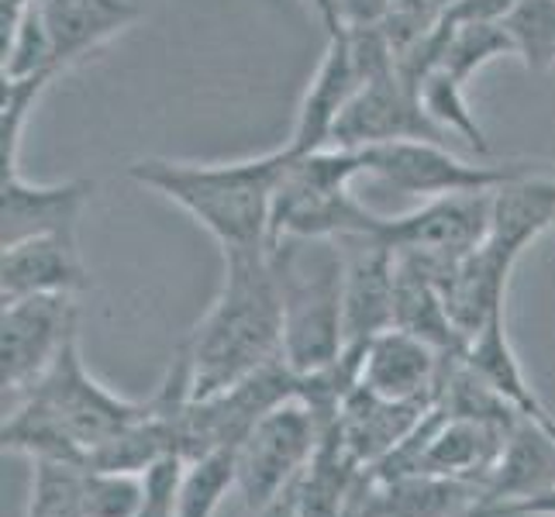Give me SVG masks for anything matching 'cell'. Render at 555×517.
Returning a JSON list of instances; mask_svg holds the SVG:
<instances>
[{"instance_id":"12","label":"cell","mask_w":555,"mask_h":517,"mask_svg":"<svg viewBox=\"0 0 555 517\" xmlns=\"http://www.w3.org/2000/svg\"><path fill=\"white\" fill-rule=\"evenodd\" d=\"M346 248V356L397 328V256L376 235L341 238Z\"/></svg>"},{"instance_id":"8","label":"cell","mask_w":555,"mask_h":517,"mask_svg":"<svg viewBox=\"0 0 555 517\" xmlns=\"http://www.w3.org/2000/svg\"><path fill=\"white\" fill-rule=\"evenodd\" d=\"M76 335V297L38 294L4 303L0 314V387L4 408L22 400L49 373L63 345Z\"/></svg>"},{"instance_id":"7","label":"cell","mask_w":555,"mask_h":517,"mask_svg":"<svg viewBox=\"0 0 555 517\" xmlns=\"http://www.w3.org/2000/svg\"><path fill=\"white\" fill-rule=\"evenodd\" d=\"M362 180L390 186L393 194L438 201L455 194H483L507 183L525 163H466L446 142H383L356 148Z\"/></svg>"},{"instance_id":"31","label":"cell","mask_w":555,"mask_h":517,"mask_svg":"<svg viewBox=\"0 0 555 517\" xmlns=\"http://www.w3.org/2000/svg\"><path fill=\"white\" fill-rule=\"evenodd\" d=\"M463 517H496V507H476V510H469Z\"/></svg>"},{"instance_id":"22","label":"cell","mask_w":555,"mask_h":517,"mask_svg":"<svg viewBox=\"0 0 555 517\" xmlns=\"http://www.w3.org/2000/svg\"><path fill=\"white\" fill-rule=\"evenodd\" d=\"M393 256H397V328L435 345L449 359L463 356L466 338L452 324L431 270L414 256H400V253Z\"/></svg>"},{"instance_id":"20","label":"cell","mask_w":555,"mask_h":517,"mask_svg":"<svg viewBox=\"0 0 555 517\" xmlns=\"http://www.w3.org/2000/svg\"><path fill=\"white\" fill-rule=\"evenodd\" d=\"M31 4L49 31L60 73L104 49L142 14V8L125 0H31Z\"/></svg>"},{"instance_id":"21","label":"cell","mask_w":555,"mask_h":517,"mask_svg":"<svg viewBox=\"0 0 555 517\" xmlns=\"http://www.w3.org/2000/svg\"><path fill=\"white\" fill-rule=\"evenodd\" d=\"M555 487V438L542 425V417H518L507 445L487 476V501L496 507V517L507 504Z\"/></svg>"},{"instance_id":"28","label":"cell","mask_w":555,"mask_h":517,"mask_svg":"<svg viewBox=\"0 0 555 517\" xmlns=\"http://www.w3.org/2000/svg\"><path fill=\"white\" fill-rule=\"evenodd\" d=\"M25 517H83V466L55 458L35 463Z\"/></svg>"},{"instance_id":"9","label":"cell","mask_w":555,"mask_h":517,"mask_svg":"<svg viewBox=\"0 0 555 517\" xmlns=\"http://www.w3.org/2000/svg\"><path fill=\"white\" fill-rule=\"evenodd\" d=\"M490 210L493 190L438 197L400 218H383L376 238H383L400 256H414L428 266H449L487 242Z\"/></svg>"},{"instance_id":"2","label":"cell","mask_w":555,"mask_h":517,"mask_svg":"<svg viewBox=\"0 0 555 517\" xmlns=\"http://www.w3.org/2000/svg\"><path fill=\"white\" fill-rule=\"evenodd\" d=\"M183 352L194 400L215 397L283 359V303L270 245L224 253L221 290Z\"/></svg>"},{"instance_id":"27","label":"cell","mask_w":555,"mask_h":517,"mask_svg":"<svg viewBox=\"0 0 555 517\" xmlns=\"http://www.w3.org/2000/svg\"><path fill=\"white\" fill-rule=\"evenodd\" d=\"M149 510V476L83 466V517H142Z\"/></svg>"},{"instance_id":"24","label":"cell","mask_w":555,"mask_h":517,"mask_svg":"<svg viewBox=\"0 0 555 517\" xmlns=\"http://www.w3.org/2000/svg\"><path fill=\"white\" fill-rule=\"evenodd\" d=\"M417 98L425 104L428 118L446 131V135L463 139L469 148H476L480 156H490V142L483 135L480 121H476V111L466 101V83L455 80L452 73L431 66L417 83Z\"/></svg>"},{"instance_id":"19","label":"cell","mask_w":555,"mask_h":517,"mask_svg":"<svg viewBox=\"0 0 555 517\" xmlns=\"http://www.w3.org/2000/svg\"><path fill=\"white\" fill-rule=\"evenodd\" d=\"M431 408L435 404H390L352 383V390L341 397L338 414L332 417V428L356 463L373 469L425 421Z\"/></svg>"},{"instance_id":"25","label":"cell","mask_w":555,"mask_h":517,"mask_svg":"<svg viewBox=\"0 0 555 517\" xmlns=\"http://www.w3.org/2000/svg\"><path fill=\"white\" fill-rule=\"evenodd\" d=\"M235 480V449H218L186 463L177 487L173 517H215Z\"/></svg>"},{"instance_id":"10","label":"cell","mask_w":555,"mask_h":517,"mask_svg":"<svg viewBox=\"0 0 555 517\" xmlns=\"http://www.w3.org/2000/svg\"><path fill=\"white\" fill-rule=\"evenodd\" d=\"M411 139L449 145V135L428 118L417 90L397 69L362 83L335 128L338 148H370L383 142H411Z\"/></svg>"},{"instance_id":"15","label":"cell","mask_w":555,"mask_h":517,"mask_svg":"<svg viewBox=\"0 0 555 517\" xmlns=\"http://www.w3.org/2000/svg\"><path fill=\"white\" fill-rule=\"evenodd\" d=\"M366 83L356 66V55L349 46L346 31H332L328 35V49H324L321 63L311 76L308 90L297 104V121L291 131V142L286 148L294 156H311V152L332 148L335 145V128L341 121V114L349 111L352 98L359 87Z\"/></svg>"},{"instance_id":"17","label":"cell","mask_w":555,"mask_h":517,"mask_svg":"<svg viewBox=\"0 0 555 517\" xmlns=\"http://www.w3.org/2000/svg\"><path fill=\"white\" fill-rule=\"evenodd\" d=\"M87 290L90 276L80 256V238L38 235L4 245V256H0V303L38 294L80 297Z\"/></svg>"},{"instance_id":"14","label":"cell","mask_w":555,"mask_h":517,"mask_svg":"<svg viewBox=\"0 0 555 517\" xmlns=\"http://www.w3.org/2000/svg\"><path fill=\"white\" fill-rule=\"evenodd\" d=\"M555 228V166L525 163L507 183L493 190L490 232L483 253L514 273L525 248Z\"/></svg>"},{"instance_id":"18","label":"cell","mask_w":555,"mask_h":517,"mask_svg":"<svg viewBox=\"0 0 555 517\" xmlns=\"http://www.w3.org/2000/svg\"><path fill=\"white\" fill-rule=\"evenodd\" d=\"M356 458L338 442L335 428L328 425L311 463L304 466L291 483H286L270 504L256 517H346L352 490L362 480Z\"/></svg>"},{"instance_id":"26","label":"cell","mask_w":555,"mask_h":517,"mask_svg":"<svg viewBox=\"0 0 555 517\" xmlns=\"http://www.w3.org/2000/svg\"><path fill=\"white\" fill-rule=\"evenodd\" d=\"M504 28L528 73H548L555 66V0H518L504 17Z\"/></svg>"},{"instance_id":"16","label":"cell","mask_w":555,"mask_h":517,"mask_svg":"<svg viewBox=\"0 0 555 517\" xmlns=\"http://www.w3.org/2000/svg\"><path fill=\"white\" fill-rule=\"evenodd\" d=\"M4 207H0V245H14L38 235H73L90 204V180L31 183L22 172H4Z\"/></svg>"},{"instance_id":"23","label":"cell","mask_w":555,"mask_h":517,"mask_svg":"<svg viewBox=\"0 0 555 517\" xmlns=\"http://www.w3.org/2000/svg\"><path fill=\"white\" fill-rule=\"evenodd\" d=\"M459 359H463L466 366L480 376L496 397H504L518 414H525V417L548 414V408L539 400V393L531 390V383H528V376L521 370V359L514 356V345L507 338V314L504 311L496 318H490L483 328L466 341V349Z\"/></svg>"},{"instance_id":"3","label":"cell","mask_w":555,"mask_h":517,"mask_svg":"<svg viewBox=\"0 0 555 517\" xmlns=\"http://www.w3.org/2000/svg\"><path fill=\"white\" fill-rule=\"evenodd\" d=\"M291 159L286 145L238 163L142 159L128 166V180L183 207L221 253H235L270 245L276 190Z\"/></svg>"},{"instance_id":"13","label":"cell","mask_w":555,"mask_h":517,"mask_svg":"<svg viewBox=\"0 0 555 517\" xmlns=\"http://www.w3.org/2000/svg\"><path fill=\"white\" fill-rule=\"evenodd\" d=\"M476 507H493L480 483L428 473H362L346 507V517H463Z\"/></svg>"},{"instance_id":"30","label":"cell","mask_w":555,"mask_h":517,"mask_svg":"<svg viewBox=\"0 0 555 517\" xmlns=\"http://www.w3.org/2000/svg\"><path fill=\"white\" fill-rule=\"evenodd\" d=\"M542 425L552 431L555 438V414H542ZM501 517H555V487L542 490V493H534L528 496V501H518V504H507L501 510Z\"/></svg>"},{"instance_id":"1","label":"cell","mask_w":555,"mask_h":517,"mask_svg":"<svg viewBox=\"0 0 555 517\" xmlns=\"http://www.w3.org/2000/svg\"><path fill=\"white\" fill-rule=\"evenodd\" d=\"M149 414V400H128L98 383L80 356V338H69L55 356L49 373L35 387L4 408L0 445L11 455H28L31 463L87 466L93 455Z\"/></svg>"},{"instance_id":"11","label":"cell","mask_w":555,"mask_h":517,"mask_svg":"<svg viewBox=\"0 0 555 517\" xmlns=\"http://www.w3.org/2000/svg\"><path fill=\"white\" fill-rule=\"evenodd\" d=\"M352 359L356 387L390 400V404H435L449 362V356L438 352L435 345L400 328L376 335Z\"/></svg>"},{"instance_id":"5","label":"cell","mask_w":555,"mask_h":517,"mask_svg":"<svg viewBox=\"0 0 555 517\" xmlns=\"http://www.w3.org/2000/svg\"><path fill=\"white\" fill-rule=\"evenodd\" d=\"M294 156V152H291ZM362 180V163L356 148H321L311 156H294L286 166L276 204H273V238H352L376 235L383 218L352 194Z\"/></svg>"},{"instance_id":"4","label":"cell","mask_w":555,"mask_h":517,"mask_svg":"<svg viewBox=\"0 0 555 517\" xmlns=\"http://www.w3.org/2000/svg\"><path fill=\"white\" fill-rule=\"evenodd\" d=\"M270 259L283 303V362L297 376L346 359V248L341 238H273Z\"/></svg>"},{"instance_id":"32","label":"cell","mask_w":555,"mask_h":517,"mask_svg":"<svg viewBox=\"0 0 555 517\" xmlns=\"http://www.w3.org/2000/svg\"><path fill=\"white\" fill-rule=\"evenodd\" d=\"M125 4H135L139 8V0H125Z\"/></svg>"},{"instance_id":"6","label":"cell","mask_w":555,"mask_h":517,"mask_svg":"<svg viewBox=\"0 0 555 517\" xmlns=\"http://www.w3.org/2000/svg\"><path fill=\"white\" fill-rule=\"evenodd\" d=\"M328 425L332 417L300 393L266 414L235 449V490L242 493V504L253 514L270 504L311 463Z\"/></svg>"},{"instance_id":"29","label":"cell","mask_w":555,"mask_h":517,"mask_svg":"<svg viewBox=\"0 0 555 517\" xmlns=\"http://www.w3.org/2000/svg\"><path fill=\"white\" fill-rule=\"evenodd\" d=\"M52 76H22V80H4V104H0V163L4 172H17V152H22V139L28 118L46 93Z\"/></svg>"}]
</instances>
